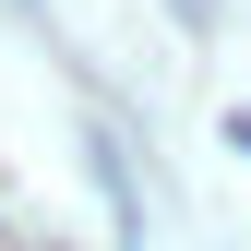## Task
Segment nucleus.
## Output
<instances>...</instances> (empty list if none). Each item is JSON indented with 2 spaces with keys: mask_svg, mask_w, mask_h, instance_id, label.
I'll list each match as a JSON object with an SVG mask.
<instances>
[]
</instances>
